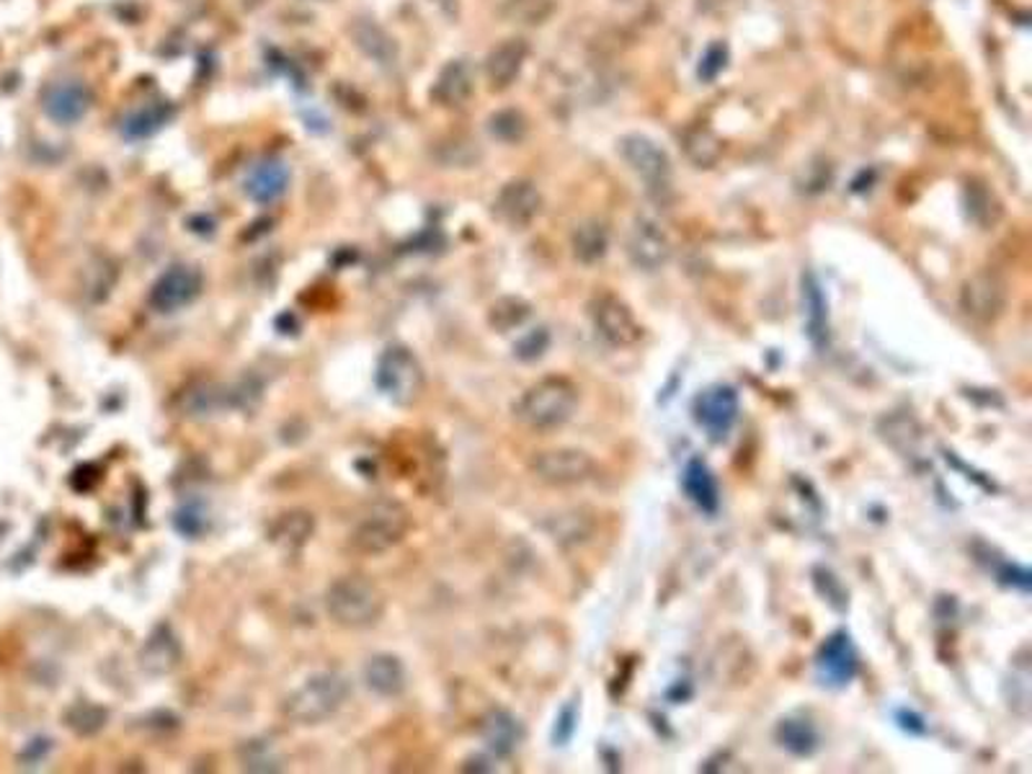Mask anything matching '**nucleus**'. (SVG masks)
Instances as JSON below:
<instances>
[{
	"label": "nucleus",
	"instance_id": "1",
	"mask_svg": "<svg viewBox=\"0 0 1032 774\" xmlns=\"http://www.w3.org/2000/svg\"><path fill=\"white\" fill-rule=\"evenodd\" d=\"M579 409V388L565 378H542L514 403V419L534 431H553L573 419Z\"/></svg>",
	"mask_w": 1032,
	"mask_h": 774
},
{
	"label": "nucleus",
	"instance_id": "2",
	"mask_svg": "<svg viewBox=\"0 0 1032 774\" xmlns=\"http://www.w3.org/2000/svg\"><path fill=\"white\" fill-rule=\"evenodd\" d=\"M351 697V682L341 672H318L308 676L298 690L284 700L282 713L290 723L313 728L339 713L343 702Z\"/></svg>",
	"mask_w": 1032,
	"mask_h": 774
},
{
	"label": "nucleus",
	"instance_id": "3",
	"mask_svg": "<svg viewBox=\"0 0 1032 774\" xmlns=\"http://www.w3.org/2000/svg\"><path fill=\"white\" fill-rule=\"evenodd\" d=\"M325 610L335 625L364 630L378 625L385 612V594L364 576L335 579L325 594Z\"/></svg>",
	"mask_w": 1032,
	"mask_h": 774
},
{
	"label": "nucleus",
	"instance_id": "4",
	"mask_svg": "<svg viewBox=\"0 0 1032 774\" xmlns=\"http://www.w3.org/2000/svg\"><path fill=\"white\" fill-rule=\"evenodd\" d=\"M411 530V512L398 501H378L359 516L351 532V547L359 555H382L393 550Z\"/></svg>",
	"mask_w": 1032,
	"mask_h": 774
},
{
	"label": "nucleus",
	"instance_id": "5",
	"mask_svg": "<svg viewBox=\"0 0 1032 774\" xmlns=\"http://www.w3.org/2000/svg\"><path fill=\"white\" fill-rule=\"evenodd\" d=\"M620 153L638 179L645 183V191L655 202L667 204L674 197V171H671L667 150L655 145L651 138H643V134H628L620 140Z\"/></svg>",
	"mask_w": 1032,
	"mask_h": 774
},
{
	"label": "nucleus",
	"instance_id": "6",
	"mask_svg": "<svg viewBox=\"0 0 1032 774\" xmlns=\"http://www.w3.org/2000/svg\"><path fill=\"white\" fill-rule=\"evenodd\" d=\"M374 385L395 405H413L423 390V370L419 359L405 346H388L378 359Z\"/></svg>",
	"mask_w": 1032,
	"mask_h": 774
},
{
	"label": "nucleus",
	"instance_id": "7",
	"mask_svg": "<svg viewBox=\"0 0 1032 774\" xmlns=\"http://www.w3.org/2000/svg\"><path fill=\"white\" fill-rule=\"evenodd\" d=\"M532 473L538 481L553 489H573L594 478V460L589 452L573 450V446H558V450L538 452L532 460Z\"/></svg>",
	"mask_w": 1032,
	"mask_h": 774
},
{
	"label": "nucleus",
	"instance_id": "8",
	"mask_svg": "<svg viewBox=\"0 0 1032 774\" xmlns=\"http://www.w3.org/2000/svg\"><path fill=\"white\" fill-rule=\"evenodd\" d=\"M591 313V323L599 336H602L607 344L625 349V346H635L640 339H643V325L638 323V318L633 310H630L625 302H622L618 294L604 292L597 294L589 305Z\"/></svg>",
	"mask_w": 1032,
	"mask_h": 774
},
{
	"label": "nucleus",
	"instance_id": "9",
	"mask_svg": "<svg viewBox=\"0 0 1032 774\" xmlns=\"http://www.w3.org/2000/svg\"><path fill=\"white\" fill-rule=\"evenodd\" d=\"M694 421L705 429V434L713 439V442H723V439L731 434V429L735 421H739V411H741V401L739 393H735L733 385H710L702 390V393L694 398Z\"/></svg>",
	"mask_w": 1032,
	"mask_h": 774
},
{
	"label": "nucleus",
	"instance_id": "10",
	"mask_svg": "<svg viewBox=\"0 0 1032 774\" xmlns=\"http://www.w3.org/2000/svg\"><path fill=\"white\" fill-rule=\"evenodd\" d=\"M202 292V274L194 267H171L158 277V282L150 290V308L160 315L179 313L187 305H191Z\"/></svg>",
	"mask_w": 1032,
	"mask_h": 774
},
{
	"label": "nucleus",
	"instance_id": "11",
	"mask_svg": "<svg viewBox=\"0 0 1032 774\" xmlns=\"http://www.w3.org/2000/svg\"><path fill=\"white\" fill-rule=\"evenodd\" d=\"M960 305L965 315L979 323H994L1006 308V284L996 271H979L963 284Z\"/></svg>",
	"mask_w": 1032,
	"mask_h": 774
},
{
	"label": "nucleus",
	"instance_id": "12",
	"mask_svg": "<svg viewBox=\"0 0 1032 774\" xmlns=\"http://www.w3.org/2000/svg\"><path fill=\"white\" fill-rule=\"evenodd\" d=\"M858 651H854L852 637L839 630V633L829 635L823 645L815 653V676L826 687L842 690L858 676Z\"/></svg>",
	"mask_w": 1032,
	"mask_h": 774
},
{
	"label": "nucleus",
	"instance_id": "13",
	"mask_svg": "<svg viewBox=\"0 0 1032 774\" xmlns=\"http://www.w3.org/2000/svg\"><path fill=\"white\" fill-rule=\"evenodd\" d=\"M91 109V91L78 78H58L42 91V111L62 127L78 124Z\"/></svg>",
	"mask_w": 1032,
	"mask_h": 774
},
{
	"label": "nucleus",
	"instance_id": "14",
	"mask_svg": "<svg viewBox=\"0 0 1032 774\" xmlns=\"http://www.w3.org/2000/svg\"><path fill=\"white\" fill-rule=\"evenodd\" d=\"M540 210H542L540 191L532 181H527V179L509 181L507 187L499 191V197H495V202H493L495 218H499L507 228H514V230L532 225Z\"/></svg>",
	"mask_w": 1032,
	"mask_h": 774
},
{
	"label": "nucleus",
	"instance_id": "15",
	"mask_svg": "<svg viewBox=\"0 0 1032 774\" xmlns=\"http://www.w3.org/2000/svg\"><path fill=\"white\" fill-rule=\"evenodd\" d=\"M628 257L643 271H659L671 257V243L653 220L638 218L628 235Z\"/></svg>",
	"mask_w": 1032,
	"mask_h": 774
},
{
	"label": "nucleus",
	"instance_id": "16",
	"mask_svg": "<svg viewBox=\"0 0 1032 774\" xmlns=\"http://www.w3.org/2000/svg\"><path fill=\"white\" fill-rule=\"evenodd\" d=\"M527 54H530V47H527L524 39H503L488 52L485 58V81L491 86V91H507V88L517 81L519 73H522Z\"/></svg>",
	"mask_w": 1032,
	"mask_h": 774
},
{
	"label": "nucleus",
	"instance_id": "17",
	"mask_svg": "<svg viewBox=\"0 0 1032 774\" xmlns=\"http://www.w3.org/2000/svg\"><path fill=\"white\" fill-rule=\"evenodd\" d=\"M181 643L179 635L168 625H158L148 641L142 643L138 664L148 676H168L181 664Z\"/></svg>",
	"mask_w": 1032,
	"mask_h": 774
},
{
	"label": "nucleus",
	"instance_id": "18",
	"mask_svg": "<svg viewBox=\"0 0 1032 774\" xmlns=\"http://www.w3.org/2000/svg\"><path fill=\"white\" fill-rule=\"evenodd\" d=\"M473 88H475V78H473V68H470V62L452 60V62H447V66L442 68V73H439L434 88H431V99L444 109H460L470 101Z\"/></svg>",
	"mask_w": 1032,
	"mask_h": 774
},
{
	"label": "nucleus",
	"instance_id": "19",
	"mask_svg": "<svg viewBox=\"0 0 1032 774\" xmlns=\"http://www.w3.org/2000/svg\"><path fill=\"white\" fill-rule=\"evenodd\" d=\"M349 34L357 50L367 54L372 62H378V66L390 68L398 60L395 39L390 37L374 19H367V16H362V19H354L349 27Z\"/></svg>",
	"mask_w": 1032,
	"mask_h": 774
},
{
	"label": "nucleus",
	"instance_id": "20",
	"mask_svg": "<svg viewBox=\"0 0 1032 774\" xmlns=\"http://www.w3.org/2000/svg\"><path fill=\"white\" fill-rule=\"evenodd\" d=\"M682 491L702 514H715L720 506V489L715 473L705 460L692 458L682 470Z\"/></svg>",
	"mask_w": 1032,
	"mask_h": 774
},
{
	"label": "nucleus",
	"instance_id": "21",
	"mask_svg": "<svg viewBox=\"0 0 1032 774\" xmlns=\"http://www.w3.org/2000/svg\"><path fill=\"white\" fill-rule=\"evenodd\" d=\"M364 682L378 697H398L408 684L403 661L393 656V653H378V656L367 661Z\"/></svg>",
	"mask_w": 1032,
	"mask_h": 774
},
{
	"label": "nucleus",
	"instance_id": "22",
	"mask_svg": "<svg viewBox=\"0 0 1032 774\" xmlns=\"http://www.w3.org/2000/svg\"><path fill=\"white\" fill-rule=\"evenodd\" d=\"M290 187V169L282 161H263L246 179V194L256 204H271Z\"/></svg>",
	"mask_w": 1032,
	"mask_h": 774
},
{
	"label": "nucleus",
	"instance_id": "23",
	"mask_svg": "<svg viewBox=\"0 0 1032 774\" xmlns=\"http://www.w3.org/2000/svg\"><path fill=\"white\" fill-rule=\"evenodd\" d=\"M803 310L808 339L815 349H823L829 344V305L813 274L803 277Z\"/></svg>",
	"mask_w": 1032,
	"mask_h": 774
},
{
	"label": "nucleus",
	"instance_id": "24",
	"mask_svg": "<svg viewBox=\"0 0 1032 774\" xmlns=\"http://www.w3.org/2000/svg\"><path fill=\"white\" fill-rule=\"evenodd\" d=\"M483 733H485L488 746H491L499 756H509L517 748L519 738H522L519 721L511 713H507V710H493V713L485 717Z\"/></svg>",
	"mask_w": 1032,
	"mask_h": 774
},
{
	"label": "nucleus",
	"instance_id": "25",
	"mask_svg": "<svg viewBox=\"0 0 1032 774\" xmlns=\"http://www.w3.org/2000/svg\"><path fill=\"white\" fill-rule=\"evenodd\" d=\"M682 148L690 163L698 165V169H713L720 161V153H723V145H720V140L708 127H690L682 134Z\"/></svg>",
	"mask_w": 1032,
	"mask_h": 774
},
{
	"label": "nucleus",
	"instance_id": "26",
	"mask_svg": "<svg viewBox=\"0 0 1032 774\" xmlns=\"http://www.w3.org/2000/svg\"><path fill=\"white\" fill-rule=\"evenodd\" d=\"M313 530H315V522L308 512H290V514L277 519V524L271 526L269 537L274 540L279 547L298 550L310 540Z\"/></svg>",
	"mask_w": 1032,
	"mask_h": 774
},
{
	"label": "nucleus",
	"instance_id": "27",
	"mask_svg": "<svg viewBox=\"0 0 1032 774\" xmlns=\"http://www.w3.org/2000/svg\"><path fill=\"white\" fill-rule=\"evenodd\" d=\"M778 741L790 754L811 756L815 746H819V733H815L813 723L805 721V717H785L778 725Z\"/></svg>",
	"mask_w": 1032,
	"mask_h": 774
},
{
	"label": "nucleus",
	"instance_id": "28",
	"mask_svg": "<svg viewBox=\"0 0 1032 774\" xmlns=\"http://www.w3.org/2000/svg\"><path fill=\"white\" fill-rule=\"evenodd\" d=\"M607 245H610V235L602 222H583L573 230V253L575 259L583 263H597L604 259Z\"/></svg>",
	"mask_w": 1032,
	"mask_h": 774
},
{
	"label": "nucleus",
	"instance_id": "29",
	"mask_svg": "<svg viewBox=\"0 0 1032 774\" xmlns=\"http://www.w3.org/2000/svg\"><path fill=\"white\" fill-rule=\"evenodd\" d=\"M107 721V707L96 705V702H76L66 713V725L78 736H96V733L103 731Z\"/></svg>",
	"mask_w": 1032,
	"mask_h": 774
},
{
	"label": "nucleus",
	"instance_id": "30",
	"mask_svg": "<svg viewBox=\"0 0 1032 774\" xmlns=\"http://www.w3.org/2000/svg\"><path fill=\"white\" fill-rule=\"evenodd\" d=\"M555 11V0H503V16L511 23L522 27H540Z\"/></svg>",
	"mask_w": 1032,
	"mask_h": 774
},
{
	"label": "nucleus",
	"instance_id": "31",
	"mask_svg": "<svg viewBox=\"0 0 1032 774\" xmlns=\"http://www.w3.org/2000/svg\"><path fill=\"white\" fill-rule=\"evenodd\" d=\"M527 315H530V305H527L524 300L503 298L491 308V325L495 331L507 333L511 329H517V325H522L527 321Z\"/></svg>",
	"mask_w": 1032,
	"mask_h": 774
},
{
	"label": "nucleus",
	"instance_id": "32",
	"mask_svg": "<svg viewBox=\"0 0 1032 774\" xmlns=\"http://www.w3.org/2000/svg\"><path fill=\"white\" fill-rule=\"evenodd\" d=\"M166 119H168V109L163 107V103H160V107L140 109L127 119L124 132L130 134V138H148V134H153L158 127L166 122Z\"/></svg>",
	"mask_w": 1032,
	"mask_h": 774
},
{
	"label": "nucleus",
	"instance_id": "33",
	"mask_svg": "<svg viewBox=\"0 0 1032 774\" xmlns=\"http://www.w3.org/2000/svg\"><path fill=\"white\" fill-rule=\"evenodd\" d=\"M173 526L183 534V537H189V540L199 537V534H204V530H207L204 509L197 506V504L181 506L173 516Z\"/></svg>",
	"mask_w": 1032,
	"mask_h": 774
},
{
	"label": "nucleus",
	"instance_id": "34",
	"mask_svg": "<svg viewBox=\"0 0 1032 774\" xmlns=\"http://www.w3.org/2000/svg\"><path fill=\"white\" fill-rule=\"evenodd\" d=\"M491 132L499 140L514 142L524 134V119L522 114H517V111H501V114L491 119Z\"/></svg>",
	"mask_w": 1032,
	"mask_h": 774
},
{
	"label": "nucleus",
	"instance_id": "35",
	"mask_svg": "<svg viewBox=\"0 0 1032 774\" xmlns=\"http://www.w3.org/2000/svg\"><path fill=\"white\" fill-rule=\"evenodd\" d=\"M548 344H550V339H548V331H545V329L530 331V333H527V336L514 346V354H517L519 359H522V362H532V359H538V356L545 354Z\"/></svg>",
	"mask_w": 1032,
	"mask_h": 774
},
{
	"label": "nucleus",
	"instance_id": "36",
	"mask_svg": "<svg viewBox=\"0 0 1032 774\" xmlns=\"http://www.w3.org/2000/svg\"><path fill=\"white\" fill-rule=\"evenodd\" d=\"M725 60H728L725 44H713V47H710V50L705 52V58H702L700 78H705V81H713V78H718L720 70L725 68Z\"/></svg>",
	"mask_w": 1032,
	"mask_h": 774
},
{
	"label": "nucleus",
	"instance_id": "37",
	"mask_svg": "<svg viewBox=\"0 0 1032 774\" xmlns=\"http://www.w3.org/2000/svg\"><path fill=\"white\" fill-rule=\"evenodd\" d=\"M575 721H579V710H575V705L571 702V705H565L563 710H560V715L555 721V741H558V744H565V741L573 736Z\"/></svg>",
	"mask_w": 1032,
	"mask_h": 774
}]
</instances>
